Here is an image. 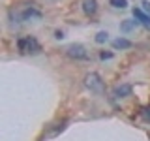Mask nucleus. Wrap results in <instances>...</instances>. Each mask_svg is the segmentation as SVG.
Listing matches in <instances>:
<instances>
[{
  "mask_svg": "<svg viewBox=\"0 0 150 141\" xmlns=\"http://www.w3.org/2000/svg\"><path fill=\"white\" fill-rule=\"evenodd\" d=\"M133 17H135V19H139V23H141L143 26L150 28V15H148V13H144V9L135 8V9H133Z\"/></svg>",
  "mask_w": 150,
  "mask_h": 141,
  "instance_id": "7",
  "label": "nucleus"
},
{
  "mask_svg": "<svg viewBox=\"0 0 150 141\" xmlns=\"http://www.w3.org/2000/svg\"><path fill=\"white\" fill-rule=\"evenodd\" d=\"M84 87L90 92H96V94H103V90H105V83H103L101 75L96 73V72L86 73V77H84Z\"/></svg>",
  "mask_w": 150,
  "mask_h": 141,
  "instance_id": "2",
  "label": "nucleus"
},
{
  "mask_svg": "<svg viewBox=\"0 0 150 141\" xmlns=\"http://www.w3.org/2000/svg\"><path fill=\"white\" fill-rule=\"evenodd\" d=\"M17 49L23 55H38L41 51V45L38 43L36 38L26 36V38H19L17 40Z\"/></svg>",
  "mask_w": 150,
  "mask_h": 141,
  "instance_id": "1",
  "label": "nucleus"
},
{
  "mask_svg": "<svg viewBox=\"0 0 150 141\" xmlns=\"http://www.w3.org/2000/svg\"><path fill=\"white\" fill-rule=\"evenodd\" d=\"M100 56L103 60H105V58H112V53H100Z\"/></svg>",
  "mask_w": 150,
  "mask_h": 141,
  "instance_id": "13",
  "label": "nucleus"
},
{
  "mask_svg": "<svg viewBox=\"0 0 150 141\" xmlns=\"http://www.w3.org/2000/svg\"><path fill=\"white\" fill-rule=\"evenodd\" d=\"M17 15H19L21 21H40V19H41V11L36 9L34 6H26L25 9H21Z\"/></svg>",
  "mask_w": 150,
  "mask_h": 141,
  "instance_id": "4",
  "label": "nucleus"
},
{
  "mask_svg": "<svg viewBox=\"0 0 150 141\" xmlns=\"http://www.w3.org/2000/svg\"><path fill=\"white\" fill-rule=\"evenodd\" d=\"M143 117L146 120H150V107H146V109H143Z\"/></svg>",
  "mask_w": 150,
  "mask_h": 141,
  "instance_id": "12",
  "label": "nucleus"
},
{
  "mask_svg": "<svg viewBox=\"0 0 150 141\" xmlns=\"http://www.w3.org/2000/svg\"><path fill=\"white\" fill-rule=\"evenodd\" d=\"M66 55H68L69 58H73V60H88V51L79 43L69 45L68 49H66Z\"/></svg>",
  "mask_w": 150,
  "mask_h": 141,
  "instance_id": "3",
  "label": "nucleus"
},
{
  "mask_svg": "<svg viewBox=\"0 0 150 141\" xmlns=\"http://www.w3.org/2000/svg\"><path fill=\"white\" fill-rule=\"evenodd\" d=\"M133 45L129 40H126V38H118V40H115L112 41V47L115 49H129V47Z\"/></svg>",
  "mask_w": 150,
  "mask_h": 141,
  "instance_id": "8",
  "label": "nucleus"
},
{
  "mask_svg": "<svg viewBox=\"0 0 150 141\" xmlns=\"http://www.w3.org/2000/svg\"><path fill=\"white\" fill-rule=\"evenodd\" d=\"M83 11H84V15L94 17L98 11V2L96 0H83Z\"/></svg>",
  "mask_w": 150,
  "mask_h": 141,
  "instance_id": "5",
  "label": "nucleus"
},
{
  "mask_svg": "<svg viewBox=\"0 0 150 141\" xmlns=\"http://www.w3.org/2000/svg\"><path fill=\"white\" fill-rule=\"evenodd\" d=\"M112 96L115 98H128V96H131V85H118V87H115Z\"/></svg>",
  "mask_w": 150,
  "mask_h": 141,
  "instance_id": "6",
  "label": "nucleus"
},
{
  "mask_svg": "<svg viewBox=\"0 0 150 141\" xmlns=\"http://www.w3.org/2000/svg\"><path fill=\"white\" fill-rule=\"evenodd\" d=\"M107 40H109V34H107V32H98V34H96V41H98V43H103V41H107Z\"/></svg>",
  "mask_w": 150,
  "mask_h": 141,
  "instance_id": "10",
  "label": "nucleus"
},
{
  "mask_svg": "<svg viewBox=\"0 0 150 141\" xmlns=\"http://www.w3.org/2000/svg\"><path fill=\"white\" fill-rule=\"evenodd\" d=\"M143 6H144V11L150 15V2H143Z\"/></svg>",
  "mask_w": 150,
  "mask_h": 141,
  "instance_id": "14",
  "label": "nucleus"
},
{
  "mask_svg": "<svg viewBox=\"0 0 150 141\" xmlns=\"http://www.w3.org/2000/svg\"><path fill=\"white\" fill-rule=\"evenodd\" d=\"M133 26H135V21H126V23H122L120 30H122V32H128V30H131Z\"/></svg>",
  "mask_w": 150,
  "mask_h": 141,
  "instance_id": "11",
  "label": "nucleus"
},
{
  "mask_svg": "<svg viewBox=\"0 0 150 141\" xmlns=\"http://www.w3.org/2000/svg\"><path fill=\"white\" fill-rule=\"evenodd\" d=\"M109 4H111L112 8H116V9L128 8V0H109Z\"/></svg>",
  "mask_w": 150,
  "mask_h": 141,
  "instance_id": "9",
  "label": "nucleus"
}]
</instances>
